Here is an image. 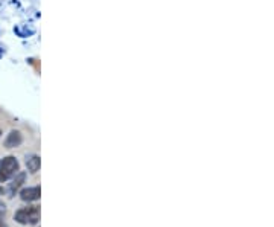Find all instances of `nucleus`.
Listing matches in <instances>:
<instances>
[{"label":"nucleus","instance_id":"9","mask_svg":"<svg viewBox=\"0 0 274 227\" xmlns=\"http://www.w3.org/2000/svg\"><path fill=\"white\" fill-rule=\"evenodd\" d=\"M2 53H3V50H2V49H0V56H2Z\"/></svg>","mask_w":274,"mask_h":227},{"label":"nucleus","instance_id":"7","mask_svg":"<svg viewBox=\"0 0 274 227\" xmlns=\"http://www.w3.org/2000/svg\"><path fill=\"white\" fill-rule=\"evenodd\" d=\"M5 212H6V206H5V203L0 200V217H3V215H5Z\"/></svg>","mask_w":274,"mask_h":227},{"label":"nucleus","instance_id":"10","mask_svg":"<svg viewBox=\"0 0 274 227\" xmlns=\"http://www.w3.org/2000/svg\"><path fill=\"white\" fill-rule=\"evenodd\" d=\"M2 191H3V189H2V188H0V192H2Z\"/></svg>","mask_w":274,"mask_h":227},{"label":"nucleus","instance_id":"8","mask_svg":"<svg viewBox=\"0 0 274 227\" xmlns=\"http://www.w3.org/2000/svg\"><path fill=\"white\" fill-rule=\"evenodd\" d=\"M0 227H6L5 226V223H3V220H2V217H0Z\"/></svg>","mask_w":274,"mask_h":227},{"label":"nucleus","instance_id":"1","mask_svg":"<svg viewBox=\"0 0 274 227\" xmlns=\"http://www.w3.org/2000/svg\"><path fill=\"white\" fill-rule=\"evenodd\" d=\"M18 168H20L18 160L14 156L3 157L0 160V183H5L9 179H12L18 173Z\"/></svg>","mask_w":274,"mask_h":227},{"label":"nucleus","instance_id":"3","mask_svg":"<svg viewBox=\"0 0 274 227\" xmlns=\"http://www.w3.org/2000/svg\"><path fill=\"white\" fill-rule=\"evenodd\" d=\"M21 142H23L21 133L17 131V130H12V131L8 134L6 140H5V147H6V148H17V147L21 145Z\"/></svg>","mask_w":274,"mask_h":227},{"label":"nucleus","instance_id":"6","mask_svg":"<svg viewBox=\"0 0 274 227\" xmlns=\"http://www.w3.org/2000/svg\"><path fill=\"white\" fill-rule=\"evenodd\" d=\"M40 165H41V162H40V157H38V156L32 154V156H27V157H26V168H27L29 173L35 174V173L40 169Z\"/></svg>","mask_w":274,"mask_h":227},{"label":"nucleus","instance_id":"4","mask_svg":"<svg viewBox=\"0 0 274 227\" xmlns=\"http://www.w3.org/2000/svg\"><path fill=\"white\" fill-rule=\"evenodd\" d=\"M40 194H41V189L38 186H34V188H26L20 192V197L23 202H35L40 198Z\"/></svg>","mask_w":274,"mask_h":227},{"label":"nucleus","instance_id":"11","mask_svg":"<svg viewBox=\"0 0 274 227\" xmlns=\"http://www.w3.org/2000/svg\"><path fill=\"white\" fill-rule=\"evenodd\" d=\"M0 136H2V131H0Z\"/></svg>","mask_w":274,"mask_h":227},{"label":"nucleus","instance_id":"5","mask_svg":"<svg viewBox=\"0 0 274 227\" xmlns=\"http://www.w3.org/2000/svg\"><path fill=\"white\" fill-rule=\"evenodd\" d=\"M24 179H26V174H24V173H17V174L14 176V179H12V182H11L9 188H8V194H9V197L15 195V192L18 191V188L24 183Z\"/></svg>","mask_w":274,"mask_h":227},{"label":"nucleus","instance_id":"2","mask_svg":"<svg viewBox=\"0 0 274 227\" xmlns=\"http://www.w3.org/2000/svg\"><path fill=\"white\" fill-rule=\"evenodd\" d=\"M15 221L20 224H37L40 220V209L37 206H29V208H23L15 214Z\"/></svg>","mask_w":274,"mask_h":227}]
</instances>
